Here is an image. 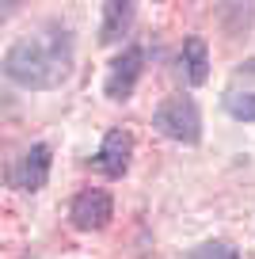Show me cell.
<instances>
[{
	"label": "cell",
	"instance_id": "obj_7",
	"mask_svg": "<svg viewBox=\"0 0 255 259\" xmlns=\"http://www.w3.org/2000/svg\"><path fill=\"white\" fill-rule=\"evenodd\" d=\"M179 61H183V73H187V80H191L194 88H202V84L209 80V50H206V38H202V34L183 38Z\"/></svg>",
	"mask_w": 255,
	"mask_h": 259
},
{
	"label": "cell",
	"instance_id": "obj_1",
	"mask_svg": "<svg viewBox=\"0 0 255 259\" xmlns=\"http://www.w3.org/2000/svg\"><path fill=\"white\" fill-rule=\"evenodd\" d=\"M72 57H76L72 31L54 19V23H42L38 31L12 42L8 54L0 57V73L8 76L12 84H19V88L50 92V88L69 80Z\"/></svg>",
	"mask_w": 255,
	"mask_h": 259
},
{
	"label": "cell",
	"instance_id": "obj_10",
	"mask_svg": "<svg viewBox=\"0 0 255 259\" xmlns=\"http://www.w3.org/2000/svg\"><path fill=\"white\" fill-rule=\"evenodd\" d=\"M187 259H240V251L232 248L229 240H206V244H198V248H191Z\"/></svg>",
	"mask_w": 255,
	"mask_h": 259
},
{
	"label": "cell",
	"instance_id": "obj_6",
	"mask_svg": "<svg viewBox=\"0 0 255 259\" xmlns=\"http://www.w3.org/2000/svg\"><path fill=\"white\" fill-rule=\"evenodd\" d=\"M130 160H134V134L118 126V130H107L99 153L92 156V168L107 179H122L130 171Z\"/></svg>",
	"mask_w": 255,
	"mask_h": 259
},
{
	"label": "cell",
	"instance_id": "obj_4",
	"mask_svg": "<svg viewBox=\"0 0 255 259\" xmlns=\"http://www.w3.org/2000/svg\"><path fill=\"white\" fill-rule=\"evenodd\" d=\"M50 164H54V149H50L46 141H34V145L12 164L8 183L16 187V191H23V194H38L42 187H46V179H50Z\"/></svg>",
	"mask_w": 255,
	"mask_h": 259
},
{
	"label": "cell",
	"instance_id": "obj_5",
	"mask_svg": "<svg viewBox=\"0 0 255 259\" xmlns=\"http://www.w3.org/2000/svg\"><path fill=\"white\" fill-rule=\"evenodd\" d=\"M141 73H145V50H141V46H126V50H122V54L111 61V69H107V80H103L107 99L126 103V99L134 96Z\"/></svg>",
	"mask_w": 255,
	"mask_h": 259
},
{
	"label": "cell",
	"instance_id": "obj_8",
	"mask_svg": "<svg viewBox=\"0 0 255 259\" xmlns=\"http://www.w3.org/2000/svg\"><path fill=\"white\" fill-rule=\"evenodd\" d=\"M134 16L137 8L134 4H126V0H111V4H103V23H99V42L103 46H111V42H118L122 34L134 27Z\"/></svg>",
	"mask_w": 255,
	"mask_h": 259
},
{
	"label": "cell",
	"instance_id": "obj_9",
	"mask_svg": "<svg viewBox=\"0 0 255 259\" xmlns=\"http://www.w3.org/2000/svg\"><path fill=\"white\" fill-rule=\"evenodd\" d=\"M221 107L232 114L236 122H255V88H229L221 96Z\"/></svg>",
	"mask_w": 255,
	"mask_h": 259
},
{
	"label": "cell",
	"instance_id": "obj_2",
	"mask_svg": "<svg viewBox=\"0 0 255 259\" xmlns=\"http://www.w3.org/2000/svg\"><path fill=\"white\" fill-rule=\"evenodd\" d=\"M152 130L164 134L167 141H179V145H198L202 141V111L191 96H167L164 103L152 111Z\"/></svg>",
	"mask_w": 255,
	"mask_h": 259
},
{
	"label": "cell",
	"instance_id": "obj_3",
	"mask_svg": "<svg viewBox=\"0 0 255 259\" xmlns=\"http://www.w3.org/2000/svg\"><path fill=\"white\" fill-rule=\"evenodd\" d=\"M111 218H114V202L103 187H88L69 202V225L76 233H99L111 225Z\"/></svg>",
	"mask_w": 255,
	"mask_h": 259
}]
</instances>
